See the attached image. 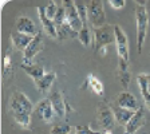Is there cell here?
Listing matches in <instances>:
<instances>
[{
	"label": "cell",
	"mask_w": 150,
	"mask_h": 134,
	"mask_svg": "<svg viewBox=\"0 0 150 134\" xmlns=\"http://www.w3.org/2000/svg\"><path fill=\"white\" fill-rule=\"evenodd\" d=\"M86 83H87L88 89H90L95 95H98V97H100V98L105 97V87H103L102 82H100L97 77H94L93 74H88L87 78H86Z\"/></svg>",
	"instance_id": "cell-21"
},
{
	"label": "cell",
	"mask_w": 150,
	"mask_h": 134,
	"mask_svg": "<svg viewBox=\"0 0 150 134\" xmlns=\"http://www.w3.org/2000/svg\"><path fill=\"white\" fill-rule=\"evenodd\" d=\"M111 110H112V113H114V117H115V122L118 125H122V126L127 125L129 121H130V119L133 118V116L135 114V111L122 109V107H119L118 105H112Z\"/></svg>",
	"instance_id": "cell-16"
},
{
	"label": "cell",
	"mask_w": 150,
	"mask_h": 134,
	"mask_svg": "<svg viewBox=\"0 0 150 134\" xmlns=\"http://www.w3.org/2000/svg\"><path fill=\"white\" fill-rule=\"evenodd\" d=\"M114 35H115V48L117 54H118V59L130 62V59H129V40L121 26L114 24Z\"/></svg>",
	"instance_id": "cell-7"
},
{
	"label": "cell",
	"mask_w": 150,
	"mask_h": 134,
	"mask_svg": "<svg viewBox=\"0 0 150 134\" xmlns=\"http://www.w3.org/2000/svg\"><path fill=\"white\" fill-rule=\"evenodd\" d=\"M75 7H76V11L79 13V18H81L82 23L84 24H88V16H87V3L84 1H75Z\"/></svg>",
	"instance_id": "cell-26"
},
{
	"label": "cell",
	"mask_w": 150,
	"mask_h": 134,
	"mask_svg": "<svg viewBox=\"0 0 150 134\" xmlns=\"http://www.w3.org/2000/svg\"><path fill=\"white\" fill-rule=\"evenodd\" d=\"M109 4L114 9H122L123 7L126 6V1H125V0H110Z\"/></svg>",
	"instance_id": "cell-30"
},
{
	"label": "cell",
	"mask_w": 150,
	"mask_h": 134,
	"mask_svg": "<svg viewBox=\"0 0 150 134\" xmlns=\"http://www.w3.org/2000/svg\"><path fill=\"white\" fill-rule=\"evenodd\" d=\"M144 125H145V110L141 107L138 111H135L133 118L125 126V134H135Z\"/></svg>",
	"instance_id": "cell-14"
},
{
	"label": "cell",
	"mask_w": 150,
	"mask_h": 134,
	"mask_svg": "<svg viewBox=\"0 0 150 134\" xmlns=\"http://www.w3.org/2000/svg\"><path fill=\"white\" fill-rule=\"evenodd\" d=\"M115 43V35H114V26L109 24L100 28H93V44L94 51L99 52L102 56L106 55L109 44Z\"/></svg>",
	"instance_id": "cell-1"
},
{
	"label": "cell",
	"mask_w": 150,
	"mask_h": 134,
	"mask_svg": "<svg viewBox=\"0 0 150 134\" xmlns=\"http://www.w3.org/2000/svg\"><path fill=\"white\" fill-rule=\"evenodd\" d=\"M34 36H30V35H24V34H20V32L15 31L11 34V42H12V46L18 50L23 51L24 52L25 48L28 47V44L32 42Z\"/></svg>",
	"instance_id": "cell-18"
},
{
	"label": "cell",
	"mask_w": 150,
	"mask_h": 134,
	"mask_svg": "<svg viewBox=\"0 0 150 134\" xmlns=\"http://www.w3.org/2000/svg\"><path fill=\"white\" fill-rule=\"evenodd\" d=\"M131 79V72H130V65L129 62L123 59H118V67H117V81L121 83L123 89H127L129 83Z\"/></svg>",
	"instance_id": "cell-12"
},
{
	"label": "cell",
	"mask_w": 150,
	"mask_h": 134,
	"mask_svg": "<svg viewBox=\"0 0 150 134\" xmlns=\"http://www.w3.org/2000/svg\"><path fill=\"white\" fill-rule=\"evenodd\" d=\"M63 7H64V11H66V20H67V23L71 26L72 30L79 32L81 28L83 27V23H82L81 18H79L78 11H76L75 1L64 0V1H63Z\"/></svg>",
	"instance_id": "cell-9"
},
{
	"label": "cell",
	"mask_w": 150,
	"mask_h": 134,
	"mask_svg": "<svg viewBox=\"0 0 150 134\" xmlns=\"http://www.w3.org/2000/svg\"><path fill=\"white\" fill-rule=\"evenodd\" d=\"M88 24L91 28H100L107 24L105 7L102 1H88L87 3Z\"/></svg>",
	"instance_id": "cell-4"
},
{
	"label": "cell",
	"mask_w": 150,
	"mask_h": 134,
	"mask_svg": "<svg viewBox=\"0 0 150 134\" xmlns=\"http://www.w3.org/2000/svg\"><path fill=\"white\" fill-rule=\"evenodd\" d=\"M74 134H102V133L97 131V130H93V129L87 125V126H76Z\"/></svg>",
	"instance_id": "cell-29"
},
{
	"label": "cell",
	"mask_w": 150,
	"mask_h": 134,
	"mask_svg": "<svg viewBox=\"0 0 150 134\" xmlns=\"http://www.w3.org/2000/svg\"><path fill=\"white\" fill-rule=\"evenodd\" d=\"M147 89H149V93H150V74H147Z\"/></svg>",
	"instance_id": "cell-31"
},
{
	"label": "cell",
	"mask_w": 150,
	"mask_h": 134,
	"mask_svg": "<svg viewBox=\"0 0 150 134\" xmlns=\"http://www.w3.org/2000/svg\"><path fill=\"white\" fill-rule=\"evenodd\" d=\"M72 128L67 122H58L51 128L50 134H71Z\"/></svg>",
	"instance_id": "cell-25"
},
{
	"label": "cell",
	"mask_w": 150,
	"mask_h": 134,
	"mask_svg": "<svg viewBox=\"0 0 150 134\" xmlns=\"http://www.w3.org/2000/svg\"><path fill=\"white\" fill-rule=\"evenodd\" d=\"M34 113L39 117V119H42V121L46 122V123H51V122L54 121V118H56L50 98H43V99L35 106Z\"/></svg>",
	"instance_id": "cell-10"
},
{
	"label": "cell",
	"mask_w": 150,
	"mask_h": 134,
	"mask_svg": "<svg viewBox=\"0 0 150 134\" xmlns=\"http://www.w3.org/2000/svg\"><path fill=\"white\" fill-rule=\"evenodd\" d=\"M48 98H50L51 103H52V107H54V111H55L56 118L63 119L66 116H67V113L71 111V107L67 105L64 97L62 95V93H60L59 90H55L54 93H51Z\"/></svg>",
	"instance_id": "cell-8"
},
{
	"label": "cell",
	"mask_w": 150,
	"mask_h": 134,
	"mask_svg": "<svg viewBox=\"0 0 150 134\" xmlns=\"http://www.w3.org/2000/svg\"><path fill=\"white\" fill-rule=\"evenodd\" d=\"M56 34H58L56 39L60 42L67 40V39H72V38H78V32L75 31V30H72L71 26L67 23V20L62 26L56 27Z\"/></svg>",
	"instance_id": "cell-20"
},
{
	"label": "cell",
	"mask_w": 150,
	"mask_h": 134,
	"mask_svg": "<svg viewBox=\"0 0 150 134\" xmlns=\"http://www.w3.org/2000/svg\"><path fill=\"white\" fill-rule=\"evenodd\" d=\"M115 105H118L119 107L126 110H131V111H138L141 109V105L138 102V99L133 95L131 93L123 90L117 95L115 98Z\"/></svg>",
	"instance_id": "cell-11"
},
{
	"label": "cell",
	"mask_w": 150,
	"mask_h": 134,
	"mask_svg": "<svg viewBox=\"0 0 150 134\" xmlns=\"http://www.w3.org/2000/svg\"><path fill=\"white\" fill-rule=\"evenodd\" d=\"M16 31L24 35H30V36H35L39 32L34 20H31L27 16H19L16 19Z\"/></svg>",
	"instance_id": "cell-13"
},
{
	"label": "cell",
	"mask_w": 150,
	"mask_h": 134,
	"mask_svg": "<svg viewBox=\"0 0 150 134\" xmlns=\"http://www.w3.org/2000/svg\"><path fill=\"white\" fill-rule=\"evenodd\" d=\"M38 15H39V20H40L42 26H43L44 31L47 32V34L50 35L51 38H58V34H56V27H55V23H54V20H51V19L47 18L46 15V9H44V7H38Z\"/></svg>",
	"instance_id": "cell-15"
},
{
	"label": "cell",
	"mask_w": 150,
	"mask_h": 134,
	"mask_svg": "<svg viewBox=\"0 0 150 134\" xmlns=\"http://www.w3.org/2000/svg\"><path fill=\"white\" fill-rule=\"evenodd\" d=\"M135 23H137V51L142 52L145 39L149 27V16H147L146 1H137L135 3Z\"/></svg>",
	"instance_id": "cell-2"
},
{
	"label": "cell",
	"mask_w": 150,
	"mask_h": 134,
	"mask_svg": "<svg viewBox=\"0 0 150 134\" xmlns=\"http://www.w3.org/2000/svg\"><path fill=\"white\" fill-rule=\"evenodd\" d=\"M58 8H59V3H55V1H50V3H48L46 7H44L47 18L51 19V20H54V19H55V16H56V12H58Z\"/></svg>",
	"instance_id": "cell-28"
},
{
	"label": "cell",
	"mask_w": 150,
	"mask_h": 134,
	"mask_svg": "<svg viewBox=\"0 0 150 134\" xmlns=\"http://www.w3.org/2000/svg\"><path fill=\"white\" fill-rule=\"evenodd\" d=\"M11 47H8L6 55L3 58V77L4 79L9 78L13 72V67H12V56H11Z\"/></svg>",
	"instance_id": "cell-24"
},
{
	"label": "cell",
	"mask_w": 150,
	"mask_h": 134,
	"mask_svg": "<svg viewBox=\"0 0 150 134\" xmlns=\"http://www.w3.org/2000/svg\"><path fill=\"white\" fill-rule=\"evenodd\" d=\"M35 106L22 91H13L8 101V110L11 116H32Z\"/></svg>",
	"instance_id": "cell-3"
},
{
	"label": "cell",
	"mask_w": 150,
	"mask_h": 134,
	"mask_svg": "<svg viewBox=\"0 0 150 134\" xmlns=\"http://www.w3.org/2000/svg\"><path fill=\"white\" fill-rule=\"evenodd\" d=\"M97 121L103 130H112L117 122L111 106H109L105 102H100L97 109Z\"/></svg>",
	"instance_id": "cell-5"
},
{
	"label": "cell",
	"mask_w": 150,
	"mask_h": 134,
	"mask_svg": "<svg viewBox=\"0 0 150 134\" xmlns=\"http://www.w3.org/2000/svg\"><path fill=\"white\" fill-rule=\"evenodd\" d=\"M20 67L24 70L25 74H27L28 77H31V78L34 79V82L39 81V79L43 78L44 75H46L44 69L42 67V66L36 65V63H32V65H24V63H22V65H20Z\"/></svg>",
	"instance_id": "cell-19"
},
{
	"label": "cell",
	"mask_w": 150,
	"mask_h": 134,
	"mask_svg": "<svg viewBox=\"0 0 150 134\" xmlns=\"http://www.w3.org/2000/svg\"><path fill=\"white\" fill-rule=\"evenodd\" d=\"M78 40L83 44L84 47H88L93 43V28L90 24H84L78 32Z\"/></svg>",
	"instance_id": "cell-23"
},
{
	"label": "cell",
	"mask_w": 150,
	"mask_h": 134,
	"mask_svg": "<svg viewBox=\"0 0 150 134\" xmlns=\"http://www.w3.org/2000/svg\"><path fill=\"white\" fill-rule=\"evenodd\" d=\"M137 83L139 86V90H141V95L144 98L145 101V105L147 106V109L150 110V93H149V89H147V74L142 72L137 77Z\"/></svg>",
	"instance_id": "cell-22"
},
{
	"label": "cell",
	"mask_w": 150,
	"mask_h": 134,
	"mask_svg": "<svg viewBox=\"0 0 150 134\" xmlns=\"http://www.w3.org/2000/svg\"><path fill=\"white\" fill-rule=\"evenodd\" d=\"M44 48V43H43V32L39 31L36 35L34 36L32 42L28 44V47L25 48V51L23 52V60L22 63L24 65H32L34 58Z\"/></svg>",
	"instance_id": "cell-6"
},
{
	"label": "cell",
	"mask_w": 150,
	"mask_h": 134,
	"mask_svg": "<svg viewBox=\"0 0 150 134\" xmlns=\"http://www.w3.org/2000/svg\"><path fill=\"white\" fill-rule=\"evenodd\" d=\"M66 22V11L64 7H63V1L59 3V8H58V12H56V16L54 19V23H55V27H59L63 23Z\"/></svg>",
	"instance_id": "cell-27"
},
{
	"label": "cell",
	"mask_w": 150,
	"mask_h": 134,
	"mask_svg": "<svg viewBox=\"0 0 150 134\" xmlns=\"http://www.w3.org/2000/svg\"><path fill=\"white\" fill-rule=\"evenodd\" d=\"M55 79H56V72H54V71L46 72V75H44L43 78H40L39 81L35 82V86H36V89H38L39 93L47 94L48 91L51 90V87H52Z\"/></svg>",
	"instance_id": "cell-17"
}]
</instances>
